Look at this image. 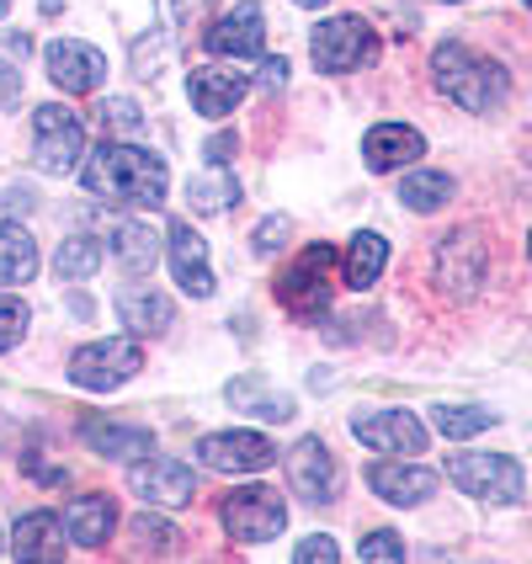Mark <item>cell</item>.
Wrapping results in <instances>:
<instances>
[{
	"mask_svg": "<svg viewBox=\"0 0 532 564\" xmlns=\"http://www.w3.org/2000/svg\"><path fill=\"white\" fill-rule=\"evenodd\" d=\"M287 229H293L287 219H267V224H261V229H256V256H272V251H278L282 240H287Z\"/></svg>",
	"mask_w": 532,
	"mask_h": 564,
	"instance_id": "f35d334b",
	"label": "cell"
},
{
	"mask_svg": "<svg viewBox=\"0 0 532 564\" xmlns=\"http://www.w3.org/2000/svg\"><path fill=\"white\" fill-rule=\"evenodd\" d=\"M139 368H144V346L133 341V336H107V341L80 346L69 357V383L75 389H91V394H107V389H123Z\"/></svg>",
	"mask_w": 532,
	"mask_h": 564,
	"instance_id": "277c9868",
	"label": "cell"
},
{
	"mask_svg": "<svg viewBox=\"0 0 532 564\" xmlns=\"http://www.w3.org/2000/svg\"><path fill=\"white\" fill-rule=\"evenodd\" d=\"M351 437L373 453H400L415 458L426 453V426L410 415V410H378V415H351Z\"/></svg>",
	"mask_w": 532,
	"mask_h": 564,
	"instance_id": "7c38bea8",
	"label": "cell"
},
{
	"mask_svg": "<svg viewBox=\"0 0 532 564\" xmlns=\"http://www.w3.org/2000/svg\"><path fill=\"white\" fill-rule=\"evenodd\" d=\"M490 272V246L479 229H458V235H442L437 246V282L453 299H474L479 282Z\"/></svg>",
	"mask_w": 532,
	"mask_h": 564,
	"instance_id": "ba28073f",
	"label": "cell"
},
{
	"mask_svg": "<svg viewBox=\"0 0 532 564\" xmlns=\"http://www.w3.org/2000/svg\"><path fill=\"white\" fill-rule=\"evenodd\" d=\"M11 59H28V37H6V48H0V107H17V96H22Z\"/></svg>",
	"mask_w": 532,
	"mask_h": 564,
	"instance_id": "d6a6232c",
	"label": "cell"
},
{
	"mask_svg": "<svg viewBox=\"0 0 532 564\" xmlns=\"http://www.w3.org/2000/svg\"><path fill=\"white\" fill-rule=\"evenodd\" d=\"M37 278V240L22 224H0V288Z\"/></svg>",
	"mask_w": 532,
	"mask_h": 564,
	"instance_id": "484cf974",
	"label": "cell"
},
{
	"mask_svg": "<svg viewBox=\"0 0 532 564\" xmlns=\"http://www.w3.org/2000/svg\"><path fill=\"white\" fill-rule=\"evenodd\" d=\"M346 288H373L383 278V267H389V240L373 235V229H362V235H351V246H346Z\"/></svg>",
	"mask_w": 532,
	"mask_h": 564,
	"instance_id": "d4e9b609",
	"label": "cell"
},
{
	"mask_svg": "<svg viewBox=\"0 0 532 564\" xmlns=\"http://www.w3.org/2000/svg\"><path fill=\"white\" fill-rule=\"evenodd\" d=\"M118 314H123V325H133L139 336H160V330L176 319L171 299H165V293H155L150 282H128L123 293H118Z\"/></svg>",
	"mask_w": 532,
	"mask_h": 564,
	"instance_id": "603a6c76",
	"label": "cell"
},
{
	"mask_svg": "<svg viewBox=\"0 0 532 564\" xmlns=\"http://www.w3.org/2000/svg\"><path fill=\"white\" fill-rule=\"evenodd\" d=\"M432 75H437V91L447 101H458L464 112H496L506 101V91H511L501 64L464 48V43H442L432 54Z\"/></svg>",
	"mask_w": 532,
	"mask_h": 564,
	"instance_id": "7a4b0ae2",
	"label": "cell"
},
{
	"mask_svg": "<svg viewBox=\"0 0 532 564\" xmlns=\"http://www.w3.org/2000/svg\"><path fill=\"white\" fill-rule=\"evenodd\" d=\"M17 564H64V522L54 511H28L11 533Z\"/></svg>",
	"mask_w": 532,
	"mask_h": 564,
	"instance_id": "ac0fdd59",
	"label": "cell"
},
{
	"mask_svg": "<svg viewBox=\"0 0 532 564\" xmlns=\"http://www.w3.org/2000/svg\"><path fill=\"white\" fill-rule=\"evenodd\" d=\"M48 80L59 86L64 96H91L101 91V80H107V59H101V48L91 43H75V37H59V43H48Z\"/></svg>",
	"mask_w": 532,
	"mask_h": 564,
	"instance_id": "4fadbf2b",
	"label": "cell"
},
{
	"mask_svg": "<svg viewBox=\"0 0 532 564\" xmlns=\"http://www.w3.org/2000/svg\"><path fill=\"white\" fill-rule=\"evenodd\" d=\"M229 400H235V405H251L261 421H287V415H293V400H287V394H267V383L256 373L235 378V383H229Z\"/></svg>",
	"mask_w": 532,
	"mask_h": 564,
	"instance_id": "f1b7e54d",
	"label": "cell"
},
{
	"mask_svg": "<svg viewBox=\"0 0 532 564\" xmlns=\"http://www.w3.org/2000/svg\"><path fill=\"white\" fill-rule=\"evenodd\" d=\"M96 267H101V240H91V235L64 240L59 256H54V272H59V282H86Z\"/></svg>",
	"mask_w": 532,
	"mask_h": 564,
	"instance_id": "f546056e",
	"label": "cell"
},
{
	"mask_svg": "<svg viewBox=\"0 0 532 564\" xmlns=\"http://www.w3.org/2000/svg\"><path fill=\"white\" fill-rule=\"evenodd\" d=\"M203 43H208V54H224V59H256L261 43H267L261 6H256V0H240L235 11H224L219 22L203 32Z\"/></svg>",
	"mask_w": 532,
	"mask_h": 564,
	"instance_id": "5bb4252c",
	"label": "cell"
},
{
	"mask_svg": "<svg viewBox=\"0 0 532 564\" xmlns=\"http://www.w3.org/2000/svg\"><path fill=\"white\" fill-rule=\"evenodd\" d=\"M447 479L474 501H496V506L522 501V464L506 458V453H458V458H447Z\"/></svg>",
	"mask_w": 532,
	"mask_h": 564,
	"instance_id": "5b68a950",
	"label": "cell"
},
{
	"mask_svg": "<svg viewBox=\"0 0 532 564\" xmlns=\"http://www.w3.org/2000/svg\"><path fill=\"white\" fill-rule=\"evenodd\" d=\"M80 155H86V123H80V112H69L59 101L37 107L32 112V160H37V171L69 176L80 165Z\"/></svg>",
	"mask_w": 532,
	"mask_h": 564,
	"instance_id": "3957f363",
	"label": "cell"
},
{
	"mask_svg": "<svg viewBox=\"0 0 532 564\" xmlns=\"http://www.w3.org/2000/svg\"><path fill=\"white\" fill-rule=\"evenodd\" d=\"M287 479H293V490L304 496V501H336V490H341V469H336V453L325 447L319 437H304L293 453H287Z\"/></svg>",
	"mask_w": 532,
	"mask_h": 564,
	"instance_id": "9a60e30c",
	"label": "cell"
},
{
	"mask_svg": "<svg viewBox=\"0 0 532 564\" xmlns=\"http://www.w3.org/2000/svg\"><path fill=\"white\" fill-rule=\"evenodd\" d=\"M261 86H267V91L287 86V59H267V64H261Z\"/></svg>",
	"mask_w": 532,
	"mask_h": 564,
	"instance_id": "60d3db41",
	"label": "cell"
},
{
	"mask_svg": "<svg viewBox=\"0 0 532 564\" xmlns=\"http://www.w3.org/2000/svg\"><path fill=\"white\" fill-rule=\"evenodd\" d=\"M187 91H192V107H197L203 118H229V112L246 101V91H251V75L197 64V69L187 75Z\"/></svg>",
	"mask_w": 532,
	"mask_h": 564,
	"instance_id": "2e32d148",
	"label": "cell"
},
{
	"mask_svg": "<svg viewBox=\"0 0 532 564\" xmlns=\"http://www.w3.org/2000/svg\"><path fill=\"white\" fill-rule=\"evenodd\" d=\"M6 11H11V0H0V17H6Z\"/></svg>",
	"mask_w": 532,
	"mask_h": 564,
	"instance_id": "7bdbcfd3",
	"label": "cell"
},
{
	"mask_svg": "<svg viewBox=\"0 0 532 564\" xmlns=\"http://www.w3.org/2000/svg\"><path fill=\"white\" fill-rule=\"evenodd\" d=\"M400 197H405V208H415V214H437L442 203L453 197V176L447 171H415V176H405Z\"/></svg>",
	"mask_w": 532,
	"mask_h": 564,
	"instance_id": "83f0119b",
	"label": "cell"
},
{
	"mask_svg": "<svg viewBox=\"0 0 532 564\" xmlns=\"http://www.w3.org/2000/svg\"><path fill=\"white\" fill-rule=\"evenodd\" d=\"M432 426L442 437H479L496 426V410H479V405H442L432 410Z\"/></svg>",
	"mask_w": 532,
	"mask_h": 564,
	"instance_id": "4dcf8cb0",
	"label": "cell"
},
{
	"mask_svg": "<svg viewBox=\"0 0 532 564\" xmlns=\"http://www.w3.org/2000/svg\"><path fill=\"white\" fill-rule=\"evenodd\" d=\"M293 6H310V11H319V6H330V0H293Z\"/></svg>",
	"mask_w": 532,
	"mask_h": 564,
	"instance_id": "b9f144b4",
	"label": "cell"
},
{
	"mask_svg": "<svg viewBox=\"0 0 532 564\" xmlns=\"http://www.w3.org/2000/svg\"><path fill=\"white\" fill-rule=\"evenodd\" d=\"M80 442L101 458H150L155 453V437L144 426H118V421H101V415L80 421Z\"/></svg>",
	"mask_w": 532,
	"mask_h": 564,
	"instance_id": "44dd1931",
	"label": "cell"
},
{
	"mask_svg": "<svg viewBox=\"0 0 532 564\" xmlns=\"http://www.w3.org/2000/svg\"><path fill=\"white\" fill-rule=\"evenodd\" d=\"M64 528H69V538H75V543L96 549V543H107V538H112V528H118V511H112V501H107V496H80V501H69V511H64Z\"/></svg>",
	"mask_w": 532,
	"mask_h": 564,
	"instance_id": "cb8c5ba5",
	"label": "cell"
},
{
	"mask_svg": "<svg viewBox=\"0 0 532 564\" xmlns=\"http://www.w3.org/2000/svg\"><path fill=\"white\" fill-rule=\"evenodd\" d=\"M128 490L144 506H192L197 496V479L182 458H139L128 469Z\"/></svg>",
	"mask_w": 532,
	"mask_h": 564,
	"instance_id": "8fae6325",
	"label": "cell"
},
{
	"mask_svg": "<svg viewBox=\"0 0 532 564\" xmlns=\"http://www.w3.org/2000/svg\"><path fill=\"white\" fill-rule=\"evenodd\" d=\"M80 176H86V192H91V197L133 203V208H160V203H165V187H171L165 160L150 155V150H139V144H112V139H101L91 155H86Z\"/></svg>",
	"mask_w": 532,
	"mask_h": 564,
	"instance_id": "6da1fadb",
	"label": "cell"
},
{
	"mask_svg": "<svg viewBox=\"0 0 532 564\" xmlns=\"http://www.w3.org/2000/svg\"><path fill=\"white\" fill-rule=\"evenodd\" d=\"M28 304L22 299H0V351H11V346H22L28 336Z\"/></svg>",
	"mask_w": 532,
	"mask_h": 564,
	"instance_id": "836d02e7",
	"label": "cell"
},
{
	"mask_svg": "<svg viewBox=\"0 0 532 564\" xmlns=\"http://www.w3.org/2000/svg\"><path fill=\"white\" fill-rule=\"evenodd\" d=\"M293 564H341V549H336V538L314 533V538H304V543H298Z\"/></svg>",
	"mask_w": 532,
	"mask_h": 564,
	"instance_id": "8d00e7d4",
	"label": "cell"
},
{
	"mask_svg": "<svg viewBox=\"0 0 532 564\" xmlns=\"http://www.w3.org/2000/svg\"><path fill=\"white\" fill-rule=\"evenodd\" d=\"M208 6H214V0H165V11H171V22H176V28L203 22V17H208Z\"/></svg>",
	"mask_w": 532,
	"mask_h": 564,
	"instance_id": "74e56055",
	"label": "cell"
},
{
	"mask_svg": "<svg viewBox=\"0 0 532 564\" xmlns=\"http://www.w3.org/2000/svg\"><path fill=\"white\" fill-rule=\"evenodd\" d=\"M235 150H240V139H235V133H214V139H208V160H214L219 171L235 160Z\"/></svg>",
	"mask_w": 532,
	"mask_h": 564,
	"instance_id": "ab89813d",
	"label": "cell"
},
{
	"mask_svg": "<svg viewBox=\"0 0 532 564\" xmlns=\"http://www.w3.org/2000/svg\"><path fill=\"white\" fill-rule=\"evenodd\" d=\"M197 464L214 474H256L278 464V442L261 432H214L197 442Z\"/></svg>",
	"mask_w": 532,
	"mask_h": 564,
	"instance_id": "30bf717a",
	"label": "cell"
},
{
	"mask_svg": "<svg viewBox=\"0 0 532 564\" xmlns=\"http://www.w3.org/2000/svg\"><path fill=\"white\" fill-rule=\"evenodd\" d=\"M357 554H362V564H405V538L378 528V533H368L357 543Z\"/></svg>",
	"mask_w": 532,
	"mask_h": 564,
	"instance_id": "1f68e13d",
	"label": "cell"
},
{
	"mask_svg": "<svg viewBox=\"0 0 532 564\" xmlns=\"http://www.w3.org/2000/svg\"><path fill=\"white\" fill-rule=\"evenodd\" d=\"M112 256H118V267H123L128 278H150L160 261V235L144 219L112 224Z\"/></svg>",
	"mask_w": 532,
	"mask_h": 564,
	"instance_id": "7402d4cb",
	"label": "cell"
},
{
	"mask_svg": "<svg viewBox=\"0 0 532 564\" xmlns=\"http://www.w3.org/2000/svg\"><path fill=\"white\" fill-rule=\"evenodd\" d=\"M373 28L362 22V17H330V22H319L314 28V43L310 54L319 69H330V75H346V69H357V64L373 59Z\"/></svg>",
	"mask_w": 532,
	"mask_h": 564,
	"instance_id": "9c48e42d",
	"label": "cell"
},
{
	"mask_svg": "<svg viewBox=\"0 0 532 564\" xmlns=\"http://www.w3.org/2000/svg\"><path fill=\"white\" fill-rule=\"evenodd\" d=\"M330 272H336V251H330V246H310V251L298 256L278 282L282 310L304 314V319L319 314L325 304H330Z\"/></svg>",
	"mask_w": 532,
	"mask_h": 564,
	"instance_id": "52a82bcc",
	"label": "cell"
},
{
	"mask_svg": "<svg viewBox=\"0 0 532 564\" xmlns=\"http://www.w3.org/2000/svg\"><path fill=\"white\" fill-rule=\"evenodd\" d=\"M224 528L235 543H267V538H278L287 528V506H282L278 490H267V485H246V490H229L219 506Z\"/></svg>",
	"mask_w": 532,
	"mask_h": 564,
	"instance_id": "8992f818",
	"label": "cell"
},
{
	"mask_svg": "<svg viewBox=\"0 0 532 564\" xmlns=\"http://www.w3.org/2000/svg\"><path fill=\"white\" fill-rule=\"evenodd\" d=\"M128 533L139 538V549H171V538H176V528H171V522H160V517H133V522H128Z\"/></svg>",
	"mask_w": 532,
	"mask_h": 564,
	"instance_id": "d590c367",
	"label": "cell"
},
{
	"mask_svg": "<svg viewBox=\"0 0 532 564\" xmlns=\"http://www.w3.org/2000/svg\"><path fill=\"white\" fill-rule=\"evenodd\" d=\"M171 272L182 282V293L208 299L214 293V267H208V240L192 224H171Z\"/></svg>",
	"mask_w": 532,
	"mask_h": 564,
	"instance_id": "e0dca14e",
	"label": "cell"
},
{
	"mask_svg": "<svg viewBox=\"0 0 532 564\" xmlns=\"http://www.w3.org/2000/svg\"><path fill=\"white\" fill-rule=\"evenodd\" d=\"M101 128H112V133H139V128H144V112H139V101H128V96H112V101L101 107Z\"/></svg>",
	"mask_w": 532,
	"mask_h": 564,
	"instance_id": "e575fe53",
	"label": "cell"
},
{
	"mask_svg": "<svg viewBox=\"0 0 532 564\" xmlns=\"http://www.w3.org/2000/svg\"><path fill=\"white\" fill-rule=\"evenodd\" d=\"M426 155V139L405 123H378L368 139H362V160L368 171H405L415 160Z\"/></svg>",
	"mask_w": 532,
	"mask_h": 564,
	"instance_id": "ffe728a7",
	"label": "cell"
},
{
	"mask_svg": "<svg viewBox=\"0 0 532 564\" xmlns=\"http://www.w3.org/2000/svg\"><path fill=\"white\" fill-rule=\"evenodd\" d=\"M368 485H373L389 506H421L432 490H437V474L421 469V464H410V458H389V464H373Z\"/></svg>",
	"mask_w": 532,
	"mask_h": 564,
	"instance_id": "d6986e66",
	"label": "cell"
},
{
	"mask_svg": "<svg viewBox=\"0 0 532 564\" xmlns=\"http://www.w3.org/2000/svg\"><path fill=\"white\" fill-rule=\"evenodd\" d=\"M187 197H192L197 214H224V208L240 203V182H235L229 171H208V176H192Z\"/></svg>",
	"mask_w": 532,
	"mask_h": 564,
	"instance_id": "4316f807",
	"label": "cell"
}]
</instances>
